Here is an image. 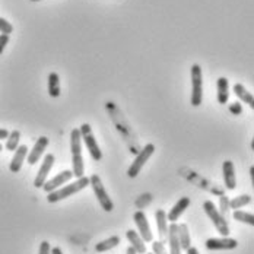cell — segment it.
<instances>
[{
    "label": "cell",
    "mask_w": 254,
    "mask_h": 254,
    "mask_svg": "<svg viewBox=\"0 0 254 254\" xmlns=\"http://www.w3.org/2000/svg\"><path fill=\"white\" fill-rule=\"evenodd\" d=\"M70 151H72V173L73 177L80 178L85 176V164L82 156V137L79 128L70 131Z\"/></svg>",
    "instance_id": "1"
},
{
    "label": "cell",
    "mask_w": 254,
    "mask_h": 254,
    "mask_svg": "<svg viewBox=\"0 0 254 254\" xmlns=\"http://www.w3.org/2000/svg\"><path fill=\"white\" fill-rule=\"evenodd\" d=\"M86 186H89V178H86L83 176V177L77 178L75 183L62 186L60 189H57V190L49 193L47 202H49V203H57V202H60V200H63V199H67V197H70V196L79 193V191L83 190Z\"/></svg>",
    "instance_id": "2"
},
{
    "label": "cell",
    "mask_w": 254,
    "mask_h": 254,
    "mask_svg": "<svg viewBox=\"0 0 254 254\" xmlns=\"http://www.w3.org/2000/svg\"><path fill=\"white\" fill-rule=\"evenodd\" d=\"M203 210L204 213L210 218V221L213 222V225H215V228L218 229V232L222 237H228L229 227L228 222H227V218L219 213V209H216L215 203L210 202V200H206L203 203Z\"/></svg>",
    "instance_id": "3"
},
{
    "label": "cell",
    "mask_w": 254,
    "mask_h": 254,
    "mask_svg": "<svg viewBox=\"0 0 254 254\" xmlns=\"http://www.w3.org/2000/svg\"><path fill=\"white\" fill-rule=\"evenodd\" d=\"M203 101V75L199 64L191 66V105L199 107Z\"/></svg>",
    "instance_id": "4"
},
{
    "label": "cell",
    "mask_w": 254,
    "mask_h": 254,
    "mask_svg": "<svg viewBox=\"0 0 254 254\" xmlns=\"http://www.w3.org/2000/svg\"><path fill=\"white\" fill-rule=\"evenodd\" d=\"M155 152V145L153 143H148L145 145V148L140 152L136 155L134 161L131 162V165L127 170V176L130 178H136L139 176V173L142 171V168L145 167V164L149 161V158L152 156Z\"/></svg>",
    "instance_id": "5"
},
{
    "label": "cell",
    "mask_w": 254,
    "mask_h": 254,
    "mask_svg": "<svg viewBox=\"0 0 254 254\" xmlns=\"http://www.w3.org/2000/svg\"><path fill=\"white\" fill-rule=\"evenodd\" d=\"M79 131H80L82 142L85 143V146H86V149L91 153L92 159L94 161H101L102 152L101 149H100V146H98V143H97V140H95V137H94V133H92L91 126L88 123H83L80 126V128H79Z\"/></svg>",
    "instance_id": "6"
},
{
    "label": "cell",
    "mask_w": 254,
    "mask_h": 254,
    "mask_svg": "<svg viewBox=\"0 0 254 254\" xmlns=\"http://www.w3.org/2000/svg\"><path fill=\"white\" fill-rule=\"evenodd\" d=\"M89 186L92 187V190H94V193H95V196H97V199H98V202L101 204L102 209L105 212H111L114 209V203H113L110 194L107 193V190L104 189L101 178L98 177L97 174L91 176V178H89Z\"/></svg>",
    "instance_id": "7"
},
{
    "label": "cell",
    "mask_w": 254,
    "mask_h": 254,
    "mask_svg": "<svg viewBox=\"0 0 254 254\" xmlns=\"http://www.w3.org/2000/svg\"><path fill=\"white\" fill-rule=\"evenodd\" d=\"M133 219H134V224H136V227L139 229L137 234L142 237V240H143L145 243H152L153 234L152 231H151V225H149V222H148L146 215H145L142 210H137V212L134 213Z\"/></svg>",
    "instance_id": "8"
},
{
    "label": "cell",
    "mask_w": 254,
    "mask_h": 254,
    "mask_svg": "<svg viewBox=\"0 0 254 254\" xmlns=\"http://www.w3.org/2000/svg\"><path fill=\"white\" fill-rule=\"evenodd\" d=\"M53 165H54V155H53V153H47V155L44 156V159H43V164H41V167H40V170H38L37 177L34 180V186H35L37 189H40V187L44 186V183H46L47 178H49V174H50Z\"/></svg>",
    "instance_id": "9"
},
{
    "label": "cell",
    "mask_w": 254,
    "mask_h": 254,
    "mask_svg": "<svg viewBox=\"0 0 254 254\" xmlns=\"http://www.w3.org/2000/svg\"><path fill=\"white\" fill-rule=\"evenodd\" d=\"M72 178H73V173H72V170L62 171V173H59L56 177H53L51 180H47V181L44 183L43 189H44V191H46V193H51V191H54V190L60 189L62 186H64L66 183H69Z\"/></svg>",
    "instance_id": "10"
},
{
    "label": "cell",
    "mask_w": 254,
    "mask_h": 254,
    "mask_svg": "<svg viewBox=\"0 0 254 254\" xmlns=\"http://www.w3.org/2000/svg\"><path fill=\"white\" fill-rule=\"evenodd\" d=\"M206 249L207 250H235L238 247V241L229 237L222 238H209L206 240Z\"/></svg>",
    "instance_id": "11"
},
{
    "label": "cell",
    "mask_w": 254,
    "mask_h": 254,
    "mask_svg": "<svg viewBox=\"0 0 254 254\" xmlns=\"http://www.w3.org/2000/svg\"><path fill=\"white\" fill-rule=\"evenodd\" d=\"M49 143H50V140H49V137H46V136H41L40 139H37L34 148H32V149L28 152V155H26L28 164H29V165H34V164H37V162L40 161V158L44 155V151L47 149Z\"/></svg>",
    "instance_id": "12"
},
{
    "label": "cell",
    "mask_w": 254,
    "mask_h": 254,
    "mask_svg": "<svg viewBox=\"0 0 254 254\" xmlns=\"http://www.w3.org/2000/svg\"><path fill=\"white\" fill-rule=\"evenodd\" d=\"M26 155H28V148H26L25 145H19V146L16 148V151H15V155H13L12 161H10V165H9V170H10L12 173L16 174V173L21 171L22 164L25 162Z\"/></svg>",
    "instance_id": "13"
},
{
    "label": "cell",
    "mask_w": 254,
    "mask_h": 254,
    "mask_svg": "<svg viewBox=\"0 0 254 254\" xmlns=\"http://www.w3.org/2000/svg\"><path fill=\"white\" fill-rule=\"evenodd\" d=\"M190 203H191V202H190L189 197H181L177 203L174 204V207L168 212L167 221H170V222H177L178 219H180V216L184 213V210L190 206Z\"/></svg>",
    "instance_id": "14"
},
{
    "label": "cell",
    "mask_w": 254,
    "mask_h": 254,
    "mask_svg": "<svg viewBox=\"0 0 254 254\" xmlns=\"http://www.w3.org/2000/svg\"><path fill=\"white\" fill-rule=\"evenodd\" d=\"M222 173H224V181L228 190H234L237 187V177H235V168L232 161H225L222 164Z\"/></svg>",
    "instance_id": "15"
},
{
    "label": "cell",
    "mask_w": 254,
    "mask_h": 254,
    "mask_svg": "<svg viewBox=\"0 0 254 254\" xmlns=\"http://www.w3.org/2000/svg\"><path fill=\"white\" fill-rule=\"evenodd\" d=\"M168 243H170V254H181L180 241H178V225L177 222H171L168 227Z\"/></svg>",
    "instance_id": "16"
},
{
    "label": "cell",
    "mask_w": 254,
    "mask_h": 254,
    "mask_svg": "<svg viewBox=\"0 0 254 254\" xmlns=\"http://www.w3.org/2000/svg\"><path fill=\"white\" fill-rule=\"evenodd\" d=\"M127 235V240L130 241V247H133V250L136 252L137 254H145L146 253V246H145V241L142 240V237L136 232V231H133V229H128L126 232Z\"/></svg>",
    "instance_id": "17"
},
{
    "label": "cell",
    "mask_w": 254,
    "mask_h": 254,
    "mask_svg": "<svg viewBox=\"0 0 254 254\" xmlns=\"http://www.w3.org/2000/svg\"><path fill=\"white\" fill-rule=\"evenodd\" d=\"M156 219V227H158V235L161 240H165L168 235V221H167V213L162 209H158L155 213Z\"/></svg>",
    "instance_id": "18"
},
{
    "label": "cell",
    "mask_w": 254,
    "mask_h": 254,
    "mask_svg": "<svg viewBox=\"0 0 254 254\" xmlns=\"http://www.w3.org/2000/svg\"><path fill=\"white\" fill-rule=\"evenodd\" d=\"M234 94L238 97V100H241L244 104H249V105H250V108H254L253 94H252V92H249V91L241 85V83H235V85H234Z\"/></svg>",
    "instance_id": "19"
},
{
    "label": "cell",
    "mask_w": 254,
    "mask_h": 254,
    "mask_svg": "<svg viewBox=\"0 0 254 254\" xmlns=\"http://www.w3.org/2000/svg\"><path fill=\"white\" fill-rule=\"evenodd\" d=\"M216 88H218V102L219 104H227L229 100V91H228V79L227 77H219L216 82Z\"/></svg>",
    "instance_id": "20"
},
{
    "label": "cell",
    "mask_w": 254,
    "mask_h": 254,
    "mask_svg": "<svg viewBox=\"0 0 254 254\" xmlns=\"http://www.w3.org/2000/svg\"><path fill=\"white\" fill-rule=\"evenodd\" d=\"M178 241H180V249L181 250H187L189 247H191V238H190V232L189 227L186 224H180L178 225Z\"/></svg>",
    "instance_id": "21"
},
{
    "label": "cell",
    "mask_w": 254,
    "mask_h": 254,
    "mask_svg": "<svg viewBox=\"0 0 254 254\" xmlns=\"http://www.w3.org/2000/svg\"><path fill=\"white\" fill-rule=\"evenodd\" d=\"M49 95L51 98L60 97V76L56 72H51L49 75Z\"/></svg>",
    "instance_id": "22"
},
{
    "label": "cell",
    "mask_w": 254,
    "mask_h": 254,
    "mask_svg": "<svg viewBox=\"0 0 254 254\" xmlns=\"http://www.w3.org/2000/svg\"><path fill=\"white\" fill-rule=\"evenodd\" d=\"M119 244H120V238H119L117 235H113V237L104 240L101 243H98V244L95 246V250H97L98 253H105V252H108V250H111V249H116Z\"/></svg>",
    "instance_id": "23"
},
{
    "label": "cell",
    "mask_w": 254,
    "mask_h": 254,
    "mask_svg": "<svg viewBox=\"0 0 254 254\" xmlns=\"http://www.w3.org/2000/svg\"><path fill=\"white\" fill-rule=\"evenodd\" d=\"M6 149L7 151H16V148L19 146V140H21V131L19 130H13L9 133V136L6 137Z\"/></svg>",
    "instance_id": "24"
},
{
    "label": "cell",
    "mask_w": 254,
    "mask_h": 254,
    "mask_svg": "<svg viewBox=\"0 0 254 254\" xmlns=\"http://www.w3.org/2000/svg\"><path fill=\"white\" fill-rule=\"evenodd\" d=\"M252 202H253V197H252V196H249V194H243V196H238V197H234L232 200H229V207H231V209L238 210V209H241V207H244V206L250 204Z\"/></svg>",
    "instance_id": "25"
},
{
    "label": "cell",
    "mask_w": 254,
    "mask_h": 254,
    "mask_svg": "<svg viewBox=\"0 0 254 254\" xmlns=\"http://www.w3.org/2000/svg\"><path fill=\"white\" fill-rule=\"evenodd\" d=\"M234 219L235 221H240L243 224H247L250 227L254 225V216L253 213H249V212H243V210H235L234 212Z\"/></svg>",
    "instance_id": "26"
},
{
    "label": "cell",
    "mask_w": 254,
    "mask_h": 254,
    "mask_svg": "<svg viewBox=\"0 0 254 254\" xmlns=\"http://www.w3.org/2000/svg\"><path fill=\"white\" fill-rule=\"evenodd\" d=\"M0 32H1V34H6V35H9V34L13 32V26H12V24L7 22L4 18H0Z\"/></svg>",
    "instance_id": "27"
},
{
    "label": "cell",
    "mask_w": 254,
    "mask_h": 254,
    "mask_svg": "<svg viewBox=\"0 0 254 254\" xmlns=\"http://www.w3.org/2000/svg\"><path fill=\"white\" fill-rule=\"evenodd\" d=\"M219 203H221V210H219V213H221L222 216H225V218H227V215H228V210H229V199L227 197V196H221Z\"/></svg>",
    "instance_id": "28"
},
{
    "label": "cell",
    "mask_w": 254,
    "mask_h": 254,
    "mask_svg": "<svg viewBox=\"0 0 254 254\" xmlns=\"http://www.w3.org/2000/svg\"><path fill=\"white\" fill-rule=\"evenodd\" d=\"M229 111H231L234 116H240V114L243 113V105H241L240 102H232V104L229 105Z\"/></svg>",
    "instance_id": "29"
},
{
    "label": "cell",
    "mask_w": 254,
    "mask_h": 254,
    "mask_svg": "<svg viewBox=\"0 0 254 254\" xmlns=\"http://www.w3.org/2000/svg\"><path fill=\"white\" fill-rule=\"evenodd\" d=\"M152 249L153 252L156 254H167V252H165V247L162 246V243L161 241H155L152 244Z\"/></svg>",
    "instance_id": "30"
},
{
    "label": "cell",
    "mask_w": 254,
    "mask_h": 254,
    "mask_svg": "<svg viewBox=\"0 0 254 254\" xmlns=\"http://www.w3.org/2000/svg\"><path fill=\"white\" fill-rule=\"evenodd\" d=\"M50 243H49V241H43V243L40 244V252H38V254H50Z\"/></svg>",
    "instance_id": "31"
},
{
    "label": "cell",
    "mask_w": 254,
    "mask_h": 254,
    "mask_svg": "<svg viewBox=\"0 0 254 254\" xmlns=\"http://www.w3.org/2000/svg\"><path fill=\"white\" fill-rule=\"evenodd\" d=\"M7 43H9V35L1 34V35H0V54L4 51V47L7 46Z\"/></svg>",
    "instance_id": "32"
},
{
    "label": "cell",
    "mask_w": 254,
    "mask_h": 254,
    "mask_svg": "<svg viewBox=\"0 0 254 254\" xmlns=\"http://www.w3.org/2000/svg\"><path fill=\"white\" fill-rule=\"evenodd\" d=\"M7 136H9V131H7L6 128H0V140L6 139Z\"/></svg>",
    "instance_id": "33"
},
{
    "label": "cell",
    "mask_w": 254,
    "mask_h": 254,
    "mask_svg": "<svg viewBox=\"0 0 254 254\" xmlns=\"http://www.w3.org/2000/svg\"><path fill=\"white\" fill-rule=\"evenodd\" d=\"M186 252H187V254H199V250L196 247H189Z\"/></svg>",
    "instance_id": "34"
},
{
    "label": "cell",
    "mask_w": 254,
    "mask_h": 254,
    "mask_svg": "<svg viewBox=\"0 0 254 254\" xmlns=\"http://www.w3.org/2000/svg\"><path fill=\"white\" fill-rule=\"evenodd\" d=\"M50 254H63V252L59 247H54V249H51Z\"/></svg>",
    "instance_id": "35"
},
{
    "label": "cell",
    "mask_w": 254,
    "mask_h": 254,
    "mask_svg": "<svg viewBox=\"0 0 254 254\" xmlns=\"http://www.w3.org/2000/svg\"><path fill=\"white\" fill-rule=\"evenodd\" d=\"M126 254H137V253H136V252L133 250V247H128V249H127Z\"/></svg>",
    "instance_id": "36"
},
{
    "label": "cell",
    "mask_w": 254,
    "mask_h": 254,
    "mask_svg": "<svg viewBox=\"0 0 254 254\" xmlns=\"http://www.w3.org/2000/svg\"><path fill=\"white\" fill-rule=\"evenodd\" d=\"M1 149H3V146H1V143H0V152H1Z\"/></svg>",
    "instance_id": "37"
},
{
    "label": "cell",
    "mask_w": 254,
    "mask_h": 254,
    "mask_svg": "<svg viewBox=\"0 0 254 254\" xmlns=\"http://www.w3.org/2000/svg\"><path fill=\"white\" fill-rule=\"evenodd\" d=\"M31 1H40V0H31Z\"/></svg>",
    "instance_id": "38"
}]
</instances>
